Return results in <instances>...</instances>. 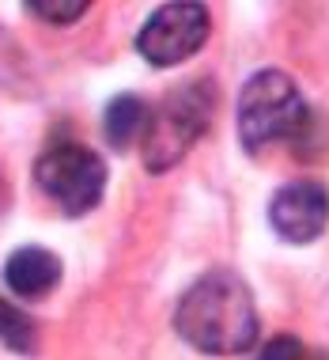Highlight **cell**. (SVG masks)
<instances>
[{
	"instance_id": "7",
	"label": "cell",
	"mask_w": 329,
	"mask_h": 360,
	"mask_svg": "<svg viewBox=\"0 0 329 360\" xmlns=\"http://www.w3.org/2000/svg\"><path fill=\"white\" fill-rule=\"evenodd\" d=\"M57 281H61V262H57V255L46 247H19L15 255L4 262V285L12 288L15 296L38 300V296H46Z\"/></svg>"
},
{
	"instance_id": "5",
	"label": "cell",
	"mask_w": 329,
	"mask_h": 360,
	"mask_svg": "<svg viewBox=\"0 0 329 360\" xmlns=\"http://www.w3.org/2000/svg\"><path fill=\"white\" fill-rule=\"evenodd\" d=\"M208 38V8L193 4V0H178V4H163L144 19L137 34V50L148 65L156 69H170L193 57Z\"/></svg>"
},
{
	"instance_id": "9",
	"label": "cell",
	"mask_w": 329,
	"mask_h": 360,
	"mask_svg": "<svg viewBox=\"0 0 329 360\" xmlns=\"http://www.w3.org/2000/svg\"><path fill=\"white\" fill-rule=\"evenodd\" d=\"M0 342L8 349H15V353L31 356L38 349V334H34V323L23 315L19 307H12L4 296H0Z\"/></svg>"
},
{
	"instance_id": "3",
	"label": "cell",
	"mask_w": 329,
	"mask_h": 360,
	"mask_svg": "<svg viewBox=\"0 0 329 360\" xmlns=\"http://www.w3.org/2000/svg\"><path fill=\"white\" fill-rule=\"evenodd\" d=\"M307 125V103L295 80L280 69H261L239 95V141L250 152L292 141Z\"/></svg>"
},
{
	"instance_id": "1",
	"label": "cell",
	"mask_w": 329,
	"mask_h": 360,
	"mask_svg": "<svg viewBox=\"0 0 329 360\" xmlns=\"http://www.w3.org/2000/svg\"><path fill=\"white\" fill-rule=\"evenodd\" d=\"M174 330L208 356L243 353L257 338V311L250 288L227 269H212L182 296L174 311Z\"/></svg>"
},
{
	"instance_id": "4",
	"label": "cell",
	"mask_w": 329,
	"mask_h": 360,
	"mask_svg": "<svg viewBox=\"0 0 329 360\" xmlns=\"http://www.w3.org/2000/svg\"><path fill=\"white\" fill-rule=\"evenodd\" d=\"M34 182L69 217H83L102 201L106 163L83 144H57L34 163Z\"/></svg>"
},
{
	"instance_id": "8",
	"label": "cell",
	"mask_w": 329,
	"mask_h": 360,
	"mask_svg": "<svg viewBox=\"0 0 329 360\" xmlns=\"http://www.w3.org/2000/svg\"><path fill=\"white\" fill-rule=\"evenodd\" d=\"M148 118H152L148 103H144L140 95H118V99H110V106H106V118H102L106 141H110L118 152H125L137 137H144Z\"/></svg>"
},
{
	"instance_id": "10",
	"label": "cell",
	"mask_w": 329,
	"mask_h": 360,
	"mask_svg": "<svg viewBox=\"0 0 329 360\" xmlns=\"http://www.w3.org/2000/svg\"><path fill=\"white\" fill-rule=\"evenodd\" d=\"M27 12L38 15V19H46V23H76L83 12H87V4L83 0H69V4H53V0H31L27 4Z\"/></svg>"
},
{
	"instance_id": "6",
	"label": "cell",
	"mask_w": 329,
	"mask_h": 360,
	"mask_svg": "<svg viewBox=\"0 0 329 360\" xmlns=\"http://www.w3.org/2000/svg\"><path fill=\"white\" fill-rule=\"evenodd\" d=\"M269 224L288 243H314L329 224V190L322 182H288L269 201Z\"/></svg>"
},
{
	"instance_id": "11",
	"label": "cell",
	"mask_w": 329,
	"mask_h": 360,
	"mask_svg": "<svg viewBox=\"0 0 329 360\" xmlns=\"http://www.w3.org/2000/svg\"><path fill=\"white\" fill-rule=\"evenodd\" d=\"M261 360H307V353H303V345H299V338L280 334V338H273V342L265 345Z\"/></svg>"
},
{
	"instance_id": "12",
	"label": "cell",
	"mask_w": 329,
	"mask_h": 360,
	"mask_svg": "<svg viewBox=\"0 0 329 360\" xmlns=\"http://www.w3.org/2000/svg\"><path fill=\"white\" fill-rule=\"evenodd\" d=\"M0 205H4V182H0Z\"/></svg>"
},
{
	"instance_id": "2",
	"label": "cell",
	"mask_w": 329,
	"mask_h": 360,
	"mask_svg": "<svg viewBox=\"0 0 329 360\" xmlns=\"http://www.w3.org/2000/svg\"><path fill=\"white\" fill-rule=\"evenodd\" d=\"M216 106V87L205 76L170 87L163 103L152 110L148 129H144V167L152 174L170 171L193 144L205 137Z\"/></svg>"
}]
</instances>
